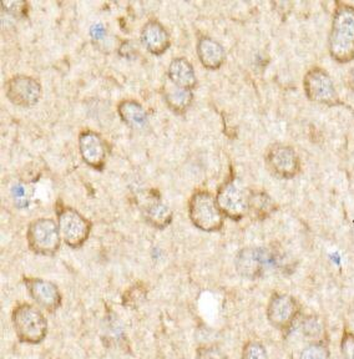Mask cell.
<instances>
[{
  "label": "cell",
  "mask_w": 354,
  "mask_h": 359,
  "mask_svg": "<svg viewBox=\"0 0 354 359\" xmlns=\"http://www.w3.org/2000/svg\"><path fill=\"white\" fill-rule=\"evenodd\" d=\"M346 83H347V86H348L349 89L354 91V67L349 70L347 79H346Z\"/></svg>",
  "instance_id": "obj_31"
},
{
  "label": "cell",
  "mask_w": 354,
  "mask_h": 359,
  "mask_svg": "<svg viewBox=\"0 0 354 359\" xmlns=\"http://www.w3.org/2000/svg\"><path fill=\"white\" fill-rule=\"evenodd\" d=\"M12 195L18 208L28 206V194L23 184H15L12 187Z\"/></svg>",
  "instance_id": "obj_27"
},
{
  "label": "cell",
  "mask_w": 354,
  "mask_h": 359,
  "mask_svg": "<svg viewBox=\"0 0 354 359\" xmlns=\"http://www.w3.org/2000/svg\"><path fill=\"white\" fill-rule=\"evenodd\" d=\"M216 201L224 216L232 221H240L248 213V194L233 180L219 186Z\"/></svg>",
  "instance_id": "obj_9"
},
{
  "label": "cell",
  "mask_w": 354,
  "mask_h": 359,
  "mask_svg": "<svg viewBox=\"0 0 354 359\" xmlns=\"http://www.w3.org/2000/svg\"><path fill=\"white\" fill-rule=\"evenodd\" d=\"M29 248L41 256H54L62 245L59 224L49 217H40L30 222L27 231Z\"/></svg>",
  "instance_id": "obj_5"
},
{
  "label": "cell",
  "mask_w": 354,
  "mask_h": 359,
  "mask_svg": "<svg viewBox=\"0 0 354 359\" xmlns=\"http://www.w3.org/2000/svg\"><path fill=\"white\" fill-rule=\"evenodd\" d=\"M141 41L147 46V50L154 54H163L171 44L169 32L156 19H150L144 24L141 29Z\"/></svg>",
  "instance_id": "obj_14"
},
{
  "label": "cell",
  "mask_w": 354,
  "mask_h": 359,
  "mask_svg": "<svg viewBox=\"0 0 354 359\" xmlns=\"http://www.w3.org/2000/svg\"><path fill=\"white\" fill-rule=\"evenodd\" d=\"M341 359H354V333L344 328L339 343Z\"/></svg>",
  "instance_id": "obj_25"
},
{
  "label": "cell",
  "mask_w": 354,
  "mask_h": 359,
  "mask_svg": "<svg viewBox=\"0 0 354 359\" xmlns=\"http://www.w3.org/2000/svg\"><path fill=\"white\" fill-rule=\"evenodd\" d=\"M278 256L266 247H245L235 258V267L238 275L246 280H259L267 269L278 264Z\"/></svg>",
  "instance_id": "obj_6"
},
{
  "label": "cell",
  "mask_w": 354,
  "mask_h": 359,
  "mask_svg": "<svg viewBox=\"0 0 354 359\" xmlns=\"http://www.w3.org/2000/svg\"><path fill=\"white\" fill-rule=\"evenodd\" d=\"M135 48L132 46L131 41H125L123 45L120 46V54L126 56V57H132L135 54Z\"/></svg>",
  "instance_id": "obj_30"
},
{
  "label": "cell",
  "mask_w": 354,
  "mask_h": 359,
  "mask_svg": "<svg viewBox=\"0 0 354 359\" xmlns=\"http://www.w3.org/2000/svg\"><path fill=\"white\" fill-rule=\"evenodd\" d=\"M23 280L30 297L40 309L54 313L62 307V293L54 282L36 277H24Z\"/></svg>",
  "instance_id": "obj_12"
},
{
  "label": "cell",
  "mask_w": 354,
  "mask_h": 359,
  "mask_svg": "<svg viewBox=\"0 0 354 359\" xmlns=\"http://www.w3.org/2000/svg\"><path fill=\"white\" fill-rule=\"evenodd\" d=\"M57 224L62 241L72 248L84 246L90 236V221L75 208L67 206L57 210Z\"/></svg>",
  "instance_id": "obj_8"
},
{
  "label": "cell",
  "mask_w": 354,
  "mask_h": 359,
  "mask_svg": "<svg viewBox=\"0 0 354 359\" xmlns=\"http://www.w3.org/2000/svg\"><path fill=\"white\" fill-rule=\"evenodd\" d=\"M241 359H270V357L262 343L250 339L242 348Z\"/></svg>",
  "instance_id": "obj_24"
},
{
  "label": "cell",
  "mask_w": 354,
  "mask_h": 359,
  "mask_svg": "<svg viewBox=\"0 0 354 359\" xmlns=\"http://www.w3.org/2000/svg\"><path fill=\"white\" fill-rule=\"evenodd\" d=\"M147 294V288L142 286L141 283L134 285V286L130 287L128 291L125 292L124 297H123V304L125 307H129V309H136L145 301Z\"/></svg>",
  "instance_id": "obj_23"
},
{
  "label": "cell",
  "mask_w": 354,
  "mask_h": 359,
  "mask_svg": "<svg viewBox=\"0 0 354 359\" xmlns=\"http://www.w3.org/2000/svg\"><path fill=\"white\" fill-rule=\"evenodd\" d=\"M6 95L19 107H32L39 101L41 84L38 79L25 74H17L6 80Z\"/></svg>",
  "instance_id": "obj_10"
},
{
  "label": "cell",
  "mask_w": 354,
  "mask_h": 359,
  "mask_svg": "<svg viewBox=\"0 0 354 359\" xmlns=\"http://www.w3.org/2000/svg\"><path fill=\"white\" fill-rule=\"evenodd\" d=\"M196 359H229V355L217 346H203L197 348Z\"/></svg>",
  "instance_id": "obj_26"
},
{
  "label": "cell",
  "mask_w": 354,
  "mask_h": 359,
  "mask_svg": "<svg viewBox=\"0 0 354 359\" xmlns=\"http://www.w3.org/2000/svg\"><path fill=\"white\" fill-rule=\"evenodd\" d=\"M80 154L94 168H102L107 158V144L102 137L93 130H84L79 135Z\"/></svg>",
  "instance_id": "obj_13"
},
{
  "label": "cell",
  "mask_w": 354,
  "mask_h": 359,
  "mask_svg": "<svg viewBox=\"0 0 354 359\" xmlns=\"http://www.w3.org/2000/svg\"><path fill=\"white\" fill-rule=\"evenodd\" d=\"M298 323L302 334L306 338H308L309 342L326 341V322L318 314H306L304 317H301Z\"/></svg>",
  "instance_id": "obj_20"
},
{
  "label": "cell",
  "mask_w": 354,
  "mask_h": 359,
  "mask_svg": "<svg viewBox=\"0 0 354 359\" xmlns=\"http://www.w3.org/2000/svg\"><path fill=\"white\" fill-rule=\"evenodd\" d=\"M197 55L203 67L215 70L225 62V48L214 38L203 35L197 41Z\"/></svg>",
  "instance_id": "obj_15"
},
{
  "label": "cell",
  "mask_w": 354,
  "mask_h": 359,
  "mask_svg": "<svg viewBox=\"0 0 354 359\" xmlns=\"http://www.w3.org/2000/svg\"><path fill=\"white\" fill-rule=\"evenodd\" d=\"M168 75L172 84L181 88L192 90V88L196 85L195 69L192 67L191 62L184 56L172 59V62H170Z\"/></svg>",
  "instance_id": "obj_16"
},
{
  "label": "cell",
  "mask_w": 354,
  "mask_h": 359,
  "mask_svg": "<svg viewBox=\"0 0 354 359\" xmlns=\"http://www.w3.org/2000/svg\"><path fill=\"white\" fill-rule=\"evenodd\" d=\"M299 359H331V349H329L328 339L309 342L301 351Z\"/></svg>",
  "instance_id": "obj_22"
},
{
  "label": "cell",
  "mask_w": 354,
  "mask_h": 359,
  "mask_svg": "<svg viewBox=\"0 0 354 359\" xmlns=\"http://www.w3.org/2000/svg\"><path fill=\"white\" fill-rule=\"evenodd\" d=\"M3 11H8L13 17L23 15L27 11V3L24 1H3L1 3Z\"/></svg>",
  "instance_id": "obj_28"
},
{
  "label": "cell",
  "mask_w": 354,
  "mask_h": 359,
  "mask_svg": "<svg viewBox=\"0 0 354 359\" xmlns=\"http://www.w3.org/2000/svg\"><path fill=\"white\" fill-rule=\"evenodd\" d=\"M118 111L126 125L134 129L144 128L147 123V112L139 101L134 99H125L120 101Z\"/></svg>",
  "instance_id": "obj_18"
},
{
  "label": "cell",
  "mask_w": 354,
  "mask_h": 359,
  "mask_svg": "<svg viewBox=\"0 0 354 359\" xmlns=\"http://www.w3.org/2000/svg\"><path fill=\"white\" fill-rule=\"evenodd\" d=\"M266 163L273 174L282 179H292L301 171V161L297 152L285 144L271 146L266 154Z\"/></svg>",
  "instance_id": "obj_11"
},
{
  "label": "cell",
  "mask_w": 354,
  "mask_h": 359,
  "mask_svg": "<svg viewBox=\"0 0 354 359\" xmlns=\"http://www.w3.org/2000/svg\"><path fill=\"white\" fill-rule=\"evenodd\" d=\"M12 323L18 339L27 344H39L48 336V320L43 309L32 303H19L12 312Z\"/></svg>",
  "instance_id": "obj_2"
},
{
  "label": "cell",
  "mask_w": 354,
  "mask_h": 359,
  "mask_svg": "<svg viewBox=\"0 0 354 359\" xmlns=\"http://www.w3.org/2000/svg\"><path fill=\"white\" fill-rule=\"evenodd\" d=\"M165 100L174 111L185 112L192 104L193 93L191 89L172 84L171 86H166Z\"/></svg>",
  "instance_id": "obj_21"
},
{
  "label": "cell",
  "mask_w": 354,
  "mask_h": 359,
  "mask_svg": "<svg viewBox=\"0 0 354 359\" xmlns=\"http://www.w3.org/2000/svg\"><path fill=\"white\" fill-rule=\"evenodd\" d=\"M277 210L273 198L264 191L252 190L248 192V215L254 221L268 219Z\"/></svg>",
  "instance_id": "obj_17"
},
{
  "label": "cell",
  "mask_w": 354,
  "mask_h": 359,
  "mask_svg": "<svg viewBox=\"0 0 354 359\" xmlns=\"http://www.w3.org/2000/svg\"><path fill=\"white\" fill-rule=\"evenodd\" d=\"M144 213L147 222L158 230L166 229L172 222V217H174L171 208L161 200L149 202L144 210Z\"/></svg>",
  "instance_id": "obj_19"
},
{
  "label": "cell",
  "mask_w": 354,
  "mask_h": 359,
  "mask_svg": "<svg viewBox=\"0 0 354 359\" xmlns=\"http://www.w3.org/2000/svg\"><path fill=\"white\" fill-rule=\"evenodd\" d=\"M189 215L197 229L216 232L224 227L225 216L221 212L216 197L208 191L198 190L192 195L189 203Z\"/></svg>",
  "instance_id": "obj_3"
},
{
  "label": "cell",
  "mask_w": 354,
  "mask_h": 359,
  "mask_svg": "<svg viewBox=\"0 0 354 359\" xmlns=\"http://www.w3.org/2000/svg\"><path fill=\"white\" fill-rule=\"evenodd\" d=\"M90 34L91 36L95 40L102 39L105 36V34H107V28H105V25L102 22H94L91 25Z\"/></svg>",
  "instance_id": "obj_29"
},
{
  "label": "cell",
  "mask_w": 354,
  "mask_h": 359,
  "mask_svg": "<svg viewBox=\"0 0 354 359\" xmlns=\"http://www.w3.org/2000/svg\"><path fill=\"white\" fill-rule=\"evenodd\" d=\"M304 88L306 96L313 102L327 107H337L342 104L331 75L322 67L309 69L304 75Z\"/></svg>",
  "instance_id": "obj_7"
},
{
  "label": "cell",
  "mask_w": 354,
  "mask_h": 359,
  "mask_svg": "<svg viewBox=\"0 0 354 359\" xmlns=\"http://www.w3.org/2000/svg\"><path fill=\"white\" fill-rule=\"evenodd\" d=\"M329 54L339 64L354 60V6L338 3L333 11L328 41Z\"/></svg>",
  "instance_id": "obj_1"
},
{
  "label": "cell",
  "mask_w": 354,
  "mask_h": 359,
  "mask_svg": "<svg viewBox=\"0 0 354 359\" xmlns=\"http://www.w3.org/2000/svg\"><path fill=\"white\" fill-rule=\"evenodd\" d=\"M267 320L275 330L288 333L302 317V306L296 297L275 292L271 296L266 309Z\"/></svg>",
  "instance_id": "obj_4"
}]
</instances>
